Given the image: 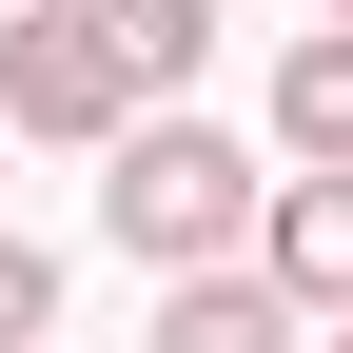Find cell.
I'll return each instance as SVG.
<instances>
[{
	"label": "cell",
	"mask_w": 353,
	"mask_h": 353,
	"mask_svg": "<svg viewBox=\"0 0 353 353\" xmlns=\"http://www.w3.org/2000/svg\"><path fill=\"white\" fill-rule=\"evenodd\" d=\"M118 118H138V59L99 39V0H0V138L99 157Z\"/></svg>",
	"instance_id": "2"
},
{
	"label": "cell",
	"mask_w": 353,
	"mask_h": 353,
	"mask_svg": "<svg viewBox=\"0 0 353 353\" xmlns=\"http://www.w3.org/2000/svg\"><path fill=\"white\" fill-rule=\"evenodd\" d=\"M157 353H314V314L255 255H196V275H157Z\"/></svg>",
	"instance_id": "4"
},
{
	"label": "cell",
	"mask_w": 353,
	"mask_h": 353,
	"mask_svg": "<svg viewBox=\"0 0 353 353\" xmlns=\"http://www.w3.org/2000/svg\"><path fill=\"white\" fill-rule=\"evenodd\" d=\"M99 39L138 59V99H176V79L216 59V0H99Z\"/></svg>",
	"instance_id": "6"
},
{
	"label": "cell",
	"mask_w": 353,
	"mask_h": 353,
	"mask_svg": "<svg viewBox=\"0 0 353 353\" xmlns=\"http://www.w3.org/2000/svg\"><path fill=\"white\" fill-rule=\"evenodd\" d=\"M255 118H275V157H353V20H294Z\"/></svg>",
	"instance_id": "5"
},
{
	"label": "cell",
	"mask_w": 353,
	"mask_h": 353,
	"mask_svg": "<svg viewBox=\"0 0 353 353\" xmlns=\"http://www.w3.org/2000/svg\"><path fill=\"white\" fill-rule=\"evenodd\" d=\"M0 157H20V138H0Z\"/></svg>",
	"instance_id": "10"
},
{
	"label": "cell",
	"mask_w": 353,
	"mask_h": 353,
	"mask_svg": "<svg viewBox=\"0 0 353 353\" xmlns=\"http://www.w3.org/2000/svg\"><path fill=\"white\" fill-rule=\"evenodd\" d=\"M39 334H59V255L0 216V353H39Z\"/></svg>",
	"instance_id": "7"
},
{
	"label": "cell",
	"mask_w": 353,
	"mask_h": 353,
	"mask_svg": "<svg viewBox=\"0 0 353 353\" xmlns=\"http://www.w3.org/2000/svg\"><path fill=\"white\" fill-rule=\"evenodd\" d=\"M294 20H353V0H294Z\"/></svg>",
	"instance_id": "9"
},
{
	"label": "cell",
	"mask_w": 353,
	"mask_h": 353,
	"mask_svg": "<svg viewBox=\"0 0 353 353\" xmlns=\"http://www.w3.org/2000/svg\"><path fill=\"white\" fill-rule=\"evenodd\" d=\"M255 196H275V176H255V138H216V118H118L99 138V236L138 255V275H196V255H255Z\"/></svg>",
	"instance_id": "1"
},
{
	"label": "cell",
	"mask_w": 353,
	"mask_h": 353,
	"mask_svg": "<svg viewBox=\"0 0 353 353\" xmlns=\"http://www.w3.org/2000/svg\"><path fill=\"white\" fill-rule=\"evenodd\" d=\"M255 275H275L294 314H353V157H294L275 196H255Z\"/></svg>",
	"instance_id": "3"
},
{
	"label": "cell",
	"mask_w": 353,
	"mask_h": 353,
	"mask_svg": "<svg viewBox=\"0 0 353 353\" xmlns=\"http://www.w3.org/2000/svg\"><path fill=\"white\" fill-rule=\"evenodd\" d=\"M314 353H353V314H314Z\"/></svg>",
	"instance_id": "8"
}]
</instances>
